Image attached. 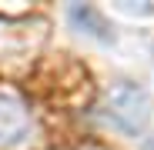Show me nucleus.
Returning <instances> with one entry per match:
<instances>
[{
  "label": "nucleus",
  "instance_id": "1",
  "mask_svg": "<svg viewBox=\"0 0 154 150\" xmlns=\"http://www.w3.org/2000/svg\"><path fill=\"white\" fill-rule=\"evenodd\" d=\"M151 110H154L151 93H147L141 84H131V80H124V84L111 87V93L104 97V104H100L104 120H111L117 130L131 134V137H137V134L147 127Z\"/></svg>",
  "mask_w": 154,
  "mask_h": 150
},
{
  "label": "nucleus",
  "instance_id": "2",
  "mask_svg": "<svg viewBox=\"0 0 154 150\" xmlns=\"http://www.w3.org/2000/svg\"><path fill=\"white\" fill-rule=\"evenodd\" d=\"M30 130V107L14 87L0 84V150L17 147Z\"/></svg>",
  "mask_w": 154,
  "mask_h": 150
},
{
  "label": "nucleus",
  "instance_id": "3",
  "mask_svg": "<svg viewBox=\"0 0 154 150\" xmlns=\"http://www.w3.org/2000/svg\"><path fill=\"white\" fill-rule=\"evenodd\" d=\"M70 23L81 27L84 34H91L94 40H100V43H111V40H114L111 23L100 17V10L91 7V4H74V7H70Z\"/></svg>",
  "mask_w": 154,
  "mask_h": 150
},
{
  "label": "nucleus",
  "instance_id": "4",
  "mask_svg": "<svg viewBox=\"0 0 154 150\" xmlns=\"http://www.w3.org/2000/svg\"><path fill=\"white\" fill-rule=\"evenodd\" d=\"M147 150H154V137H151V140H147Z\"/></svg>",
  "mask_w": 154,
  "mask_h": 150
}]
</instances>
